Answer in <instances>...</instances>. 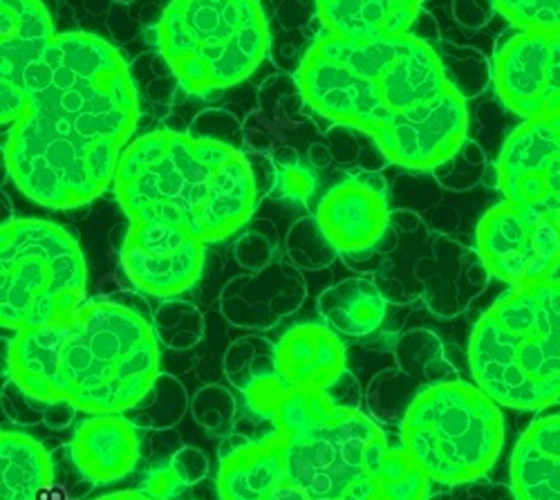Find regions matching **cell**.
<instances>
[{
	"label": "cell",
	"instance_id": "cell-2",
	"mask_svg": "<svg viewBox=\"0 0 560 500\" xmlns=\"http://www.w3.org/2000/svg\"><path fill=\"white\" fill-rule=\"evenodd\" d=\"M296 83L307 108L365 135L406 171H435L466 142L464 95L440 53L412 34H320L303 53Z\"/></svg>",
	"mask_w": 560,
	"mask_h": 500
},
{
	"label": "cell",
	"instance_id": "cell-32",
	"mask_svg": "<svg viewBox=\"0 0 560 500\" xmlns=\"http://www.w3.org/2000/svg\"><path fill=\"white\" fill-rule=\"evenodd\" d=\"M3 406H5L8 418H12L19 425H30V427L45 422V408H48V404L36 402L12 380L3 388Z\"/></svg>",
	"mask_w": 560,
	"mask_h": 500
},
{
	"label": "cell",
	"instance_id": "cell-31",
	"mask_svg": "<svg viewBox=\"0 0 560 500\" xmlns=\"http://www.w3.org/2000/svg\"><path fill=\"white\" fill-rule=\"evenodd\" d=\"M276 249H278V234L276 232L265 234L260 232V226H256L254 232H249L236 243V258L245 269L258 271L273 263L271 256Z\"/></svg>",
	"mask_w": 560,
	"mask_h": 500
},
{
	"label": "cell",
	"instance_id": "cell-38",
	"mask_svg": "<svg viewBox=\"0 0 560 500\" xmlns=\"http://www.w3.org/2000/svg\"><path fill=\"white\" fill-rule=\"evenodd\" d=\"M92 500H158L151 493L142 491V489H126V491H115V493H106L100 498H92Z\"/></svg>",
	"mask_w": 560,
	"mask_h": 500
},
{
	"label": "cell",
	"instance_id": "cell-11",
	"mask_svg": "<svg viewBox=\"0 0 560 500\" xmlns=\"http://www.w3.org/2000/svg\"><path fill=\"white\" fill-rule=\"evenodd\" d=\"M119 258L135 290L155 299H175L200 281L207 243L177 224L130 222Z\"/></svg>",
	"mask_w": 560,
	"mask_h": 500
},
{
	"label": "cell",
	"instance_id": "cell-7",
	"mask_svg": "<svg viewBox=\"0 0 560 500\" xmlns=\"http://www.w3.org/2000/svg\"><path fill=\"white\" fill-rule=\"evenodd\" d=\"M155 34L179 85L200 97L249 79L271 38L258 0H171Z\"/></svg>",
	"mask_w": 560,
	"mask_h": 500
},
{
	"label": "cell",
	"instance_id": "cell-3",
	"mask_svg": "<svg viewBox=\"0 0 560 500\" xmlns=\"http://www.w3.org/2000/svg\"><path fill=\"white\" fill-rule=\"evenodd\" d=\"M10 380L43 404L66 402L79 414H128L162 375L153 322L117 299H90L68 324L14 333Z\"/></svg>",
	"mask_w": 560,
	"mask_h": 500
},
{
	"label": "cell",
	"instance_id": "cell-37",
	"mask_svg": "<svg viewBox=\"0 0 560 500\" xmlns=\"http://www.w3.org/2000/svg\"><path fill=\"white\" fill-rule=\"evenodd\" d=\"M332 160H335V155L328 144H312L310 147V164L314 168H325Z\"/></svg>",
	"mask_w": 560,
	"mask_h": 500
},
{
	"label": "cell",
	"instance_id": "cell-17",
	"mask_svg": "<svg viewBox=\"0 0 560 500\" xmlns=\"http://www.w3.org/2000/svg\"><path fill=\"white\" fill-rule=\"evenodd\" d=\"M285 480V435L273 427L258 438L231 431L220 442V500H267Z\"/></svg>",
	"mask_w": 560,
	"mask_h": 500
},
{
	"label": "cell",
	"instance_id": "cell-15",
	"mask_svg": "<svg viewBox=\"0 0 560 500\" xmlns=\"http://www.w3.org/2000/svg\"><path fill=\"white\" fill-rule=\"evenodd\" d=\"M307 288L294 263L271 265L231 279L220 294L222 316L238 328L269 330L292 316L305 301Z\"/></svg>",
	"mask_w": 560,
	"mask_h": 500
},
{
	"label": "cell",
	"instance_id": "cell-35",
	"mask_svg": "<svg viewBox=\"0 0 560 500\" xmlns=\"http://www.w3.org/2000/svg\"><path fill=\"white\" fill-rule=\"evenodd\" d=\"M182 489H186V487L175 478V474L171 472L168 465L155 469V472L149 476V480L144 482V487H142V491L151 493V496L158 498V500H168V498L177 496Z\"/></svg>",
	"mask_w": 560,
	"mask_h": 500
},
{
	"label": "cell",
	"instance_id": "cell-30",
	"mask_svg": "<svg viewBox=\"0 0 560 500\" xmlns=\"http://www.w3.org/2000/svg\"><path fill=\"white\" fill-rule=\"evenodd\" d=\"M502 14L521 32H553L560 34V0H491Z\"/></svg>",
	"mask_w": 560,
	"mask_h": 500
},
{
	"label": "cell",
	"instance_id": "cell-8",
	"mask_svg": "<svg viewBox=\"0 0 560 500\" xmlns=\"http://www.w3.org/2000/svg\"><path fill=\"white\" fill-rule=\"evenodd\" d=\"M399 438L433 485H469L500 458L502 406L476 382L442 380L417 391L401 418Z\"/></svg>",
	"mask_w": 560,
	"mask_h": 500
},
{
	"label": "cell",
	"instance_id": "cell-25",
	"mask_svg": "<svg viewBox=\"0 0 560 500\" xmlns=\"http://www.w3.org/2000/svg\"><path fill=\"white\" fill-rule=\"evenodd\" d=\"M189 408L191 402L184 386L171 375H160L151 393L124 416H128L137 429L164 431L175 427Z\"/></svg>",
	"mask_w": 560,
	"mask_h": 500
},
{
	"label": "cell",
	"instance_id": "cell-9",
	"mask_svg": "<svg viewBox=\"0 0 560 500\" xmlns=\"http://www.w3.org/2000/svg\"><path fill=\"white\" fill-rule=\"evenodd\" d=\"M88 267L66 226L10 218L0 230V322L10 333L68 324L85 303Z\"/></svg>",
	"mask_w": 560,
	"mask_h": 500
},
{
	"label": "cell",
	"instance_id": "cell-34",
	"mask_svg": "<svg viewBox=\"0 0 560 500\" xmlns=\"http://www.w3.org/2000/svg\"><path fill=\"white\" fill-rule=\"evenodd\" d=\"M267 500H316V498H312L307 491H303V489L296 487L294 482L285 480V482H280V485L271 491V496H269ZM332 500H380V498H377L375 487H372V485H361V487L348 491L346 496L332 498Z\"/></svg>",
	"mask_w": 560,
	"mask_h": 500
},
{
	"label": "cell",
	"instance_id": "cell-22",
	"mask_svg": "<svg viewBox=\"0 0 560 500\" xmlns=\"http://www.w3.org/2000/svg\"><path fill=\"white\" fill-rule=\"evenodd\" d=\"M511 487L518 500H560V414L542 416L511 453Z\"/></svg>",
	"mask_w": 560,
	"mask_h": 500
},
{
	"label": "cell",
	"instance_id": "cell-26",
	"mask_svg": "<svg viewBox=\"0 0 560 500\" xmlns=\"http://www.w3.org/2000/svg\"><path fill=\"white\" fill-rule=\"evenodd\" d=\"M151 322L160 344L171 350L196 348L205 337V316L194 303L166 299L155 307Z\"/></svg>",
	"mask_w": 560,
	"mask_h": 500
},
{
	"label": "cell",
	"instance_id": "cell-29",
	"mask_svg": "<svg viewBox=\"0 0 560 500\" xmlns=\"http://www.w3.org/2000/svg\"><path fill=\"white\" fill-rule=\"evenodd\" d=\"M189 414L205 431L229 435L233 431V420H236V397L224 386L209 384L191 397Z\"/></svg>",
	"mask_w": 560,
	"mask_h": 500
},
{
	"label": "cell",
	"instance_id": "cell-10",
	"mask_svg": "<svg viewBox=\"0 0 560 500\" xmlns=\"http://www.w3.org/2000/svg\"><path fill=\"white\" fill-rule=\"evenodd\" d=\"M476 245L485 269L498 281L511 288L542 283L560 267V220L502 200L482 216Z\"/></svg>",
	"mask_w": 560,
	"mask_h": 500
},
{
	"label": "cell",
	"instance_id": "cell-13",
	"mask_svg": "<svg viewBox=\"0 0 560 500\" xmlns=\"http://www.w3.org/2000/svg\"><path fill=\"white\" fill-rule=\"evenodd\" d=\"M502 198L560 220V115L523 121L495 164Z\"/></svg>",
	"mask_w": 560,
	"mask_h": 500
},
{
	"label": "cell",
	"instance_id": "cell-28",
	"mask_svg": "<svg viewBox=\"0 0 560 500\" xmlns=\"http://www.w3.org/2000/svg\"><path fill=\"white\" fill-rule=\"evenodd\" d=\"M271 162L276 168V182H273V194L307 202L316 191V168L312 164L301 162L296 149L292 147H278L271 153Z\"/></svg>",
	"mask_w": 560,
	"mask_h": 500
},
{
	"label": "cell",
	"instance_id": "cell-14",
	"mask_svg": "<svg viewBox=\"0 0 560 500\" xmlns=\"http://www.w3.org/2000/svg\"><path fill=\"white\" fill-rule=\"evenodd\" d=\"M314 216L323 234L346 260L368 258L393 224L384 175L365 168L348 173L325 191Z\"/></svg>",
	"mask_w": 560,
	"mask_h": 500
},
{
	"label": "cell",
	"instance_id": "cell-33",
	"mask_svg": "<svg viewBox=\"0 0 560 500\" xmlns=\"http://www.w3.org/2000/svg\"><path fill=\"white\" fill-rule=\"evenodd\" d=\"M168 467L184 487H191L207 478L209 458L196 446H179L175 453H171Z\"/></svg>",
	"mask_w": 560,
	"mask_h": 500
},
{
	"label": "cell",
	"instance_id": "cell-21",
	"mask_svg": "<svg viewBox=\"0 0 560 500\" xmlns=\"http://www.w3.org/2000/svg\"><path fill=\"white\" fill-rule=\"evenodd\" d=\"M424 0H314L325 34L390 38L410 34Z\"/></svg>",
	"mask_w": 560,
	"mask_h": 500
},
{
	"label": "cell",
	"instance_id": "cell-27",
	"mask_svg": "<svg viewBox=\"0 0 560 500\" xmlns=\"http://www.w3.org/2000/svg\"><path fill=\"white\" fill-rule=\"evenodd\" d=\"M285 249L290 256V263H294L299 269L305 271H318L335 263L337 249L323 234L316 216L299 218L285 236Z\"/></svg>",
	"mask_w": 560,
	"mask_h": 500
},
{
	"label": "cell",
	"instance_id": "cell-24",
	"mask_svg": "<svg viewBox=\"0 0 560 500\" xmlns=\"http://www.w3.org/2000/svg\"><path fill=\"white\" fill-rule=\"evenodd\" d=\"M55 482L50 453L27 433H0V500H43Z\"/></svg>",
	"mask_w": 560,
	"mask_h": 500
},
{
	"label": "cell",
	"instance_id": "cell-20",
	"mask_svg": "<svg viewBox=\"0 0 560 500\" xmlns=\"http://www.w3.org/2000/svg\"><path fill=\"white\" fill-rule=\"evenodd\" d=\"M226 382L243 393L249 411L271 425L280 402L290 393L278 373L276 341L249 335L233 341L222 359Z\"/></svg>",
	"mask_w": 560,
	"mask_h": 500
},
{
	"label": "cell",
	"instance_id": "cell-5",
	"mask_svg": "<svg viewBox=\"0 0 560 500\" xmlns=\"http://www.w3.org/2000/svg\"><path fill=\"white\" fill-rule=\"evenodd\" d=\"M476 384L502 408L540 411L560 399V281L511 288L469 341Z\"/></svg>",
	"mask_w": 560,
	"mask_h": 500
},
{
	"label": "cell",
	"instance_id": "cell-23",
	"mask_svg": "<svg viewBox=\"0 0 560 500\" xmlns=\"http://www.w3.org/2000/svg\"><path fill=\"white\" fill-rule=\"evenodd\" d=\"M388 299L382 288L365 277L339 281L318 296L323 324L341 337L361 339L382 328L386 322Z\"/></svg>",
	"mask_w": 560,
	"mask_h": 500
},
{
	"label": "cell",
	"instance_id": "cell-12",
	"mask_svg": "<svg viewBox=\"0 0 560 500\" xmlns=\"http://www.w3.org/2000/svg\"><path fill=\"white\" fill-rule=\"evenodd\" d=\"M500 102L525 121L560 115V34L516 32L493 59Z\"/></svg>",
	"mask_w": 560,
	"mask_h": 500
},
{
	"label": "cell",
	"instance_id": "cell-1",
	"mask_svg": "<svg viewBox=\"0 0 560 500\" xmlns=\"http://www.w3.org/2000/svg\"><path fill=\"white\" fill-rule=\"evenodd\" d=\"M25 106L5 130V168L23 196L79 209L115 185L139 119L121 53L88 32L57 34L23 74Z\"/></svg>",
	"mask_w": 560,
	"mask_h": 500
},
{
	"label": "cell",
	"instance_id": "cell-36",
	"mask_svg": "<svg viewBox=\"0 0 560 500\" xmlns=\"http://www.w3.org/2000/svg\"><path fill=\"white\" fill-rule=\"evenodd\" d=\"M74 414H79L77 408L66 402L48 404V408H45V427H50L52 431H61L74 420Z\"/></svg>",
	"mask_w": 560,
	"mask_h": 500
},
{
	"label": "cell",
	"instance_id": "cell-16",
	"mask_svg": "<svg viewBox=\"0 0 560 500\" xmlns=\"http://www.w3.org/2000/svg\"><path fill=\"white\" fill-rule=\"evenodd\" d=\"M0 90H3L5 130L21 117L25 106L23 74L55 40V25L40 0H0Z\"/></svg>",
	"mask_w": 560,
	"mask_h": 500
},
{
	"label": "cell",
	"instance_id": "cell-19",
	"mask_svg": "<svg viewBox=\"0 0 560 500\" xmlns=\"http://www.w3.org/2000/svg\"><path fill=\"white\" fill-rule=\"evenodd\" d=\"M139 429L124 414L90 416L74 427L70 456L92 485L126 478L139 461Z\"/></svg>",
	"mask_w": 560,
	"mask_h": 500
},
{
	"label": "cell",
	"instance_id": "cell-4",
	"mask_svg": "<svg viewBox=\"0 0 560 500\" xmlns=\"http://www.w3.org/2000/svg\"><path fill=\"white\" fill-rule=\"evenodd\" d=\"M113 187L130 222L177 224L207 245L238 234L260 200L241 149L171 128L126 147Z\"/></svg>",
	"mask_w": 560,
	"mask_h": 500
},
{
	"label": "cell",
	"instance_id": "cell-18",
	"mask_svg": "<svg viewBox=\"0 0 560 500\" xmlns=\"http://www.w3.org/2000/svg\"><path fill=\"white\" fill-rule=\"evenodd\" d=\"M278 373L290 391H330L348 371V352L325 324H296L276 341Z\"/></svg>",
	"mask_w": 560,
	"mask_h": 500
},
{
	"label": "cell",
	"instance_id": "cell-6",
	"mask_svg": "<svg viewBox=\"0 0 560 500\" xmlns=\"http://www.w3.org/2000/svg\"><path fill=\"white\" fill-rule=\"evenodd\" d=\"M285 435L288 480L316 500L341 498L372 485L380 500H429L431 480L404 442L354 406L330 404L325 411Z\"/></svg>",
	"mask_w": 560,
	"mask_h": 500
}]
</instances>
